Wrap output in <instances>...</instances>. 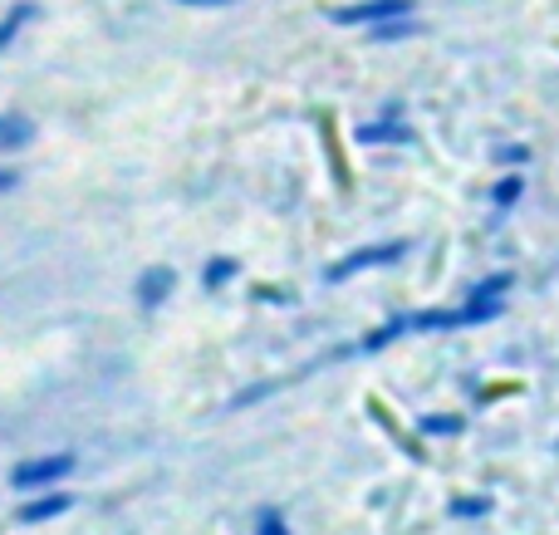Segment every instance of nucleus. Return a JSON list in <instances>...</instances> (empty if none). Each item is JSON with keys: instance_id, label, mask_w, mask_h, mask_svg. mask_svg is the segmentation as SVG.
Instances as JSON below:
<instances>
[{"instance_id": "f257e3e1", "label": "nucleus", "mask_w": 559, "mask_h": 535, "mask_svg": "<svg viewBox=\"0 0 559 535\" xmlns=\"http://www.w3.org/2000/svg\"><path fill=\"white\" fill-rule=\"evenodd\" d=\"M407 255V241H378V246H364V251H348L338 255L334 265H329V285H344L354 281V275H368V271H388V265H397Z\"/></svg>"}, {"instance_id": "f03ea898", "label": "nucleus", "mask_w": 559, "mask_h": 535, "mask_svg": "<svg viewBox=\"0 0 559 535\" xmlns=\"http://www.w3.org/2000/svg\"><path fill=\"white\" fill-rule=\"evenodd\" d=\"M74 472V452H45V457H29L20 462L15 472H10V487L25 491V497H35V491H49L59 487V482Z\"/></svg>"}, {"instance_id": "7ed1b4c3", "label": "nucleus", "mask_w": 559, "mask_h": 535, "mask_svg": "<svg viewBox=\"0 0 559 535\" xmlns=\"http://www.w3.org/2000/svg\"><path fill=\"white\" fill-rule=\"evenodd\" d=\"M397 15H417V0H348V5L329 10V20H334L338 29H373Z\"/></svg>"}, {"instance_id": "20e7f679", "label": "nucleus", "mask_w": 559, "mask_h": 535, "mask_svg": "<svg viewBox=\"0 0 559 535\" xmlns=\"http://www.w3.org/2000/svg\"><path fill=\"white\" fill-rule=\"evenodd\" d=\"M354 143L358 147H413L417 133H413V123H407L403 114H383V118H373V123H358Z\"/></svg>"}, {"instance_id": "39448f33", "label": "nucleus", "mask_w": 559, "mask_h": 535, "mask_svg": "<svg viewBox=\"0 0 559 535\" xmlns=\"http://www.w3.org/2000/svg\"><path fill=\"white\" fill-rule=\"evenodd\" d=\"M69 511H74V497H69V491H35V497L25 501V507H20V526H45V521H59V516H69Z\"/></svg>"}, {"instance_id": "423d86ee", "label": "nucleus", "mask_w": 559, "mask_h": 535, "mask_svg": "<svg viewBox=\"0 0 559 535\" xmlns=\"http://www.w3.org/2000/svg\"><path fill=\"white\" fill-rule=\"evenodd\" d=\"M173 290H177V271H173V265H147V271L133 281V300L143 305V310H157V305H163Z\"/></svg>"}, {"instance_id": "0eeeda50", "label": "nucleus", "mask_w": 559, "mask_h": 535, "mask_svg": "<svg viewBox=\"0 0 559 535\" xmlns=\"http://www.w3.org/2000/svg\"><path fill=\"white\" fill-rule=\"evenodd\" d=\"M35 133H39V123L25 114V108H5L0 114V153H25L29 143H35Z\"/></svg>"}, {"instance_id": "6e6552de", "label": "nucleus", "mask_w": 559, "mask_h": 535, "mask_svg": "<svg viewBox=\"0 0 559 535\" xmlns=\"http://www.w3.org/2000/svg\"><path fill=\"white\" fill-rule=\"evenodd\" d=\"M35 20H39V0H15V5H5V15H0V55L15 49V39L25 35Z\"/></svg>"}, {"instance_id": "1a4fd4ad", "label": "nucleus", "mask_w": 559, "mask_h": 535, "mask_svg": "<svg viewBox=\"0 0 559 535\" xmlns=\"http://www.w3.org/2000/svg\"><path fill=\"white\" fill-rule=\"evenodd\" d=\"M417 35H423V20L417 15H397V20H383V25L368 29L373 45H403V39H417Z\"/></svg>"}, {"instance_id": "9d476101", "label": "nucleus", "mask_w": 559, "mask_h": 535, "mask_svg": "<svg viewBox=\"0 0 559 535\" xmlns=\"http://www.w3.org/2000/svg\"><path fill=\"white\" fill-rule=\"evenodd\" d=\"M403 334H413V314H397V320H383L373 334H364V344H358V349H364V354H378V349H388V344H397Z\"/></svg>"}, {"instance_id": "9b49d317", "label": "nucleus", "mask_w": 559, "mask_h": 535, "mask_svg": "<svg viewBox=\"0 0 559 535\" xmlns=\"http://www.w3.org/2000/svg\"><path fill=\"white\" fill-rule=\"evenodd\" d=\"M521 197H525V173H521V167H511V173H501L491 182V206H496V212H511Z\"/></svg>"}, {"instance_id": "f8f14e48", "label": "nucleus", "mask_w": 559, "mask_h": 535, "mask_svg": "<svg viewBox=\"0 0 559 535\" xmlns=\"http://www.w3.org/2000/svg\"><path fill=\"white\" fill-rule=\"evenodd\" d=\"M236 275H241V261H236V255H212V261L202 265V290H226Z\"/></svg>"}, {"instance_id": "ddd939ff", "label": "nucleus", "mask_w": 559, "mask_h": 535, "mask_svg": "<svg viewBox=\"0 0 559 535\" xmlns=\"http://www.w3.org/2000/svg\"><path fill=\"white\" fill-rule=\"evenodd\" d=\"M511 285H515V275H511V271H496V275H486V281H476V285H472V295H466V300L506 305V295H511Z\"/></svg>"}, {"instance_id": "4468645a", "label": "nucleus", "mask_w": 559, "mask_h": 535, "mask_svg": "<svg viewBox=\"0 0 559 535\" xmlns=\"http://www.w3.org/2000/svg\"><path fill=\"white\" fill-rule=\"evenodd\" d=\"M417 432H423V438H462L466 423L456 418V413H423V418H417Z\"/></svg>"}, {"instance_id": "2eb2a0df", "label": "nucleus", "mask_w": 559, "mask_h": 535, "mask_svg": "<svg viewBox=\"0 0 559 535\" xmlns=\"http://www.w3.org/2000/svg\"><path fill=\"white\" fill-rule=\"evenodd\" d=\"M452 516L456 521H481V516H491V501H486V497H456L452 501Z\"/></svg>"}, {"instance_id": "dca6fc26", "label": "nucleus", "mask_w": 559, "mask_h": 535, "mask_svg": "<svg viewBox=\"0 0 559 535\" xmlns=\"http://www.w3.org/2000/svg\"><path fill=\"white\" fill-rule=\"evenodd\" d=\"M491 157L501 167H525V163H531V143H496Z\"/></svg>"}, {"instance_id": "f3484780", "label": "nucleus", "mask_w": 559, "mask_h": 535, "mask_svg": "<svg viewBox=\"0 0 559 535\" xmlns=\"http://www.w3.org/2000/svg\"><path fill=\"white\" fill-rule=\"evenodd\" d=\"M255 535H289V521L280 516V511H261V521H255Z\"/></svg>"}, {"instance_id": "a211bd4d", "label": "nucleus", "mask_w": 559, "mask_h": 535, "mask_svg": "<svg viewBox=\"0 0 559 535\" xmlns=\"http://www.w3.org/2000/svg\"><path fill=\"white\" fill-rule=\"evenodd\" d=\"M177 5H187V10H226V5H236V0H177Z\"/></svg>"}, {"instance_id": "6ab92c4d", "label": "nucleus", "mask_w": 559, "mask_h": 535, "mask_svg": "<svg viewBox=\"0 0 559 535\" xmlns=\"http://www.w3.org/2000/svg\"><path fill=\"white\" fill-rule=\"evenodd\" d=\"M15 187H20V173H15V167H0V197L15 192Z\"/></svg>"}, {"instance_id": "aec40b11", "label": "nucleus", "mask_w": 559, "mask_h": 535, "mask_svg": "<svg viewBox=\"0 0 559 535\" xmlns=\"http://www.w3.org/2000/svg\"><path fill=\"white\" fill-rule=\"evenodd\" d=\"M261 300H280V305H289V300H295V295H289V290H275V285H265V290H261Z\"/></svg>"}]
</instances>
